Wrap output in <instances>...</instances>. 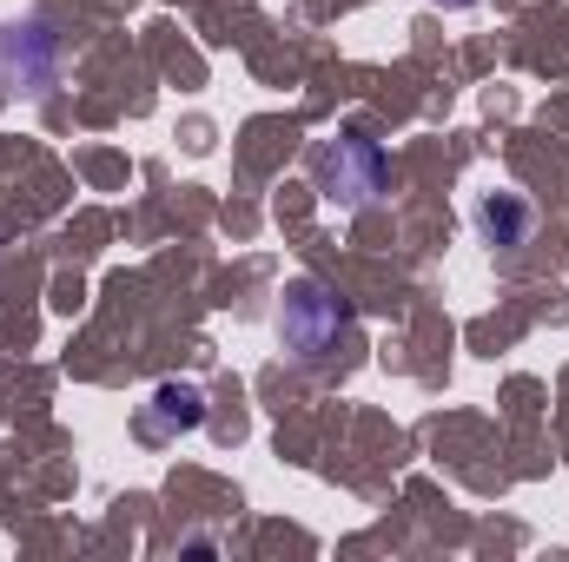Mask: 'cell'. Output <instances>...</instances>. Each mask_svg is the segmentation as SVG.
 Instances as JSON below:
<instances>
[{
  "label": "cell",
  "instance_id": "obj_3",
  "mask_svg": "<svg viewBox=\"0 0 569 562\" xmlns=\"http://www.w3.org/2000/svg\"><path fill=\"white\" fill-rule=\"evenodd\" d=\"M477 225H483L497 245H523V232H530V205H523L517 192H490V199L477 205Z\"/></svg>",
  "mask_w": 569,
  "mask_h": 562
},
{
  "label": "cell",
  "instance_id": "obj_1",
  "mask_svg": "<svg viewBox=\"0 0 569 562\" xmlns=\"http://www.w3.org/2000/svg\"><path fill=\"white\" fill-rule=\"evenodd\" d=\"M345 298L331 291V284H298L291 298H284V344L298 351V358H331L338 351V331H345Z\"/></svg>",
  "mask_w": 569,
  "mask_h": 562
},
{
  "label": "cell",
  "instance_id": "obj_4",
  "mask_svg": "<svg viewBox=\"0 0 569 562\" xmlns=\"http://www.w3.org/2000/svg\"><path fill=\"white\" fill-rule=\"evenodd\" d=\"M159 423H179V430H192V423H199V391H186V384H166V391H159Z\"/></svg>",
  "mask_w": 569,
  "mask_h": 562
},
{
  "label": "cell",
  "instance_id": "obj_2",
  "mask_svg": "<svg viewBox=\"0 0 569 562\" xmlns=\"http://www.w3.org/2000/svg\"><path fill=\"white\" fill-rule=\"evenodd\" d=\"M318 185L331 199H345V205H371L385 192V152H378V140L351 133V140L325 145L318 152Z\"/></svg>",
  "mask_w": 569,
  "mask_h": 562
}]
</instances>
